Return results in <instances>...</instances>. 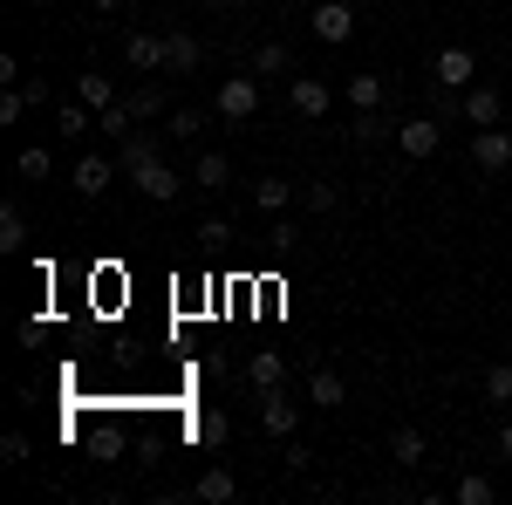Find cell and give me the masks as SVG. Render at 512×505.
I'll list each match as a JSON object with an SVG mask.
<instances>
[{
	"mask_svg": "<svg viewBox=\"0 0 512 505\" xmlns=\"http://www.w3.org/2000/svg\"><path fill=\"white\" fill-rule=\"evenodd\" d=\"M342 96H349L355 110H383V96H390V89H383V76H369V69H362V76L342 82Z\"/></svg>",
	"mask_w": 512,
	"mask_h": 505,
	"instance_id": "ac0fdd59",
	"label": "cell"
},
{
	"mask_svg": "<svg viewBox=\"0 0 512 505\" xmlns=\"http://www.w3.org/2000/svg\"><path fill=\"white\" fill-rule=\"evenodd\" d=\"M301 205H308V212H335V205H342V192H335V185H308V192H301Z\"/></svg>",
	"mask_w": 512,
	"mask_h": 505,
	"instance_id": "1f68e13d",
	"label": "cell"
},
{
	"mask_svg": "<svg viewBox=\"0 0 512 505\" xmlns=\"http://www.w3.org/2000/svg\"><path fill=\"white\" fill-rule=\"evenodd\" d=\"M226 430H233V424H226L219 410H198V417H192V444H198V451H219V444H226Z\"/></svg>",
	"mask_w": 512,
	"mask_h": 505,
	"instance_id": "ffe728a7",
	"label": "cell"
},
{
	"mask_svg": "<svg viewBox=\"0 0 512 505\" xmlns=\"http://www.w3.org/2000/svg\"><path fill=\"white\" fill-rule=\"evenodd\" d=\"M137 192L144 198H158V205H171V198H178V171H171V164H144V171H137Z\"/></svg>",
	"mask_w": 512,
	"mask_h": 505,
	"instance_id": "2e32d148",
	"label": "cell"
},
{
	"mask_svg": "<svg viewBox=\"0 0 512 505\" xmlns=\"http://www.w3.org/2000/svg\"><path fill=\"white\" fill-rule=\"evenodd\" d=\"M192 130H205L198 110H171V137H192Z\"/></svg>",
	"mask_w": 512,
	"mask_h": 505,
	"instance_id": "836d02e7",
	"label": "cell"
},
{
	"mask_svg": "<svg viewBox=\"0 0 512 505\" xmlns=\"http://www.w3.org/2000/svg\"><path fill=\"white\" fill-rule=\"evenodd\" d=\"M192 178H198V185H205V192H219V185L233 178V164H226V157H219V151H205V157H198V171H192Z\"/></svg>",
	"mask_w": 512,
	"mask_h": 505,
	"instance_id": "4316f807",
	"label": "cell"
},
{
	"mask_svg": "<svg viewBox=\"0 0 512 505\" xmlns=\"http://www.w3.org/2000/svg\"><path fill=\"white\" fill-rule=\"evenodd\" d=\"M130 123H137V117L123 110V96L110 103V110H96V130H103V137H130Z\"/></svg>",
	"mask_w": 512,
	"mask_h": 505,
	"instance_id": "f1b7e54d",
	"label": "cell"
},
{
	"mask_svg": "<svg viewBox=\"0 0 512 505\" xmlns=\"http://www.w3.org/2000/svg\"><path fill=\"white\" fill-rule=\"evenodd\" d=\"M267 239H274L280 253H294V246H301V226H287V219H280V226H274V233H267Z\"/></svg>",
	"mask_w": 512,
	"mask_h": 505,
	"instance_id": "8d00e7d4",
	"label": "cell"
},
{
	"mask_svg": "<svg viewBox=\"0 0 512 505\" xmlns=\"http://www.w3.org/2000/svg\"><path fill=\"white\" fill-rule=\"evenodd\" d=\"M260 110V76H226L219 82V117L226 123H246Z\"/></svg>",
	"mask_w": 512,
	"mask_h": 505,
	"instance_id": "3957f363",
	"label": "cell"
},
{
	"mask_svg": "<svg viewBox=\"0 0 512 505\" xmlns=\"http://www.w3.org/2000/svg\"><path fill=\"white\" fill-rule=\"evenodd\" d=\"M198 239H205V246H226V239H233V226H226V219H205V226H198Z\"/></svg>",
	"mask_w": 512,
	"mask_h": 505,
	"instance_id": "d590c367",
	"label": "cell"
},
{
	"mask_svg": "<svg viewBox=\"0 0 512 505\" xmlns=\"http://www.w3.org/2000/svg\"><path fill=\"white\" fill-rule=\"evenodd\" d=\"M437 144H444L437 117H410V123H396V151H403V157H431Z\"/></svg>",
	"mask_w": 512,
	"mask_h": 505,
	"instance_id": "ba28073f",
	"label": "cell"
},
{
	"mask_svg": "<svg viewBox=\"0 0 512 505\" xmlns=\"http://www.w3.org/2000/svg\"><path fill=\"white\" fill-rule=\"evenodd\" d=\"M253 205H260V212H287V205H294V185H287V178H253Z\"/></svg>",
	"mask_w": 512,
	"mask_h": 505,
	"instance_id": "44dd1931",
	"label": "cell"
},
{
	"mask_svg": "<svg viewBox=\"0 0 512 505\" xmlns=\"http://www.w3.org/2000/svg\"><path fill=\"white\" fill-rule=\"evenodd\" d=\"M485 403H512V362H492L485 369Z\"/></svg>",
	"mask_w": 512,
	"mask_h": 505,
	"instance_id": "83f0119b",
	"label": "cell"
},
{
	"mask_svg": "<svg viewBox=\"0 0 512 505\" xmlns=\"http://www.w3.org/2000/svg\"><path fill=\"white\" fill-rule=\"evenodd\" d=\"M21 239H28V212L21 205H0V253H21Z\"/></svg>",
	"mask_w": 512,
	"mask_h": 505,
	"instance_id": "cb8c5ba5",
	"label": "cell"
},
{
	"mask_svg": "<svg viewBox=\"0 0 512 505\" xmlns=\"http://www.w3.org/2000/svg\"><path fill=\"white\" fill-rule=\"evenodd\" d=\"M89 7H96V14H117V7H123V0H89Z\"/></svg>",
	"mask_w": 512,
	"mask_h": 505,
	"instance_id": "f35d334b",
	"label": "cell"
},
{
	"mask_svg": "<svg viewBox=\"0 0 512 505\" xmlns=\"http://www.w3.org/2000/svg\"><path fill=\"white\" fill-rule=\"evenodd\" d=\"M76 103H89V110H110V103H117V82H110V76H96V69H89V76L76 82Z\"/></svg>",
	"mask_w": 512,
	"mask_h": 505,
	"instance_id": "603a6c76",
	"label": "cell"
},
{
	"mask_svg": "<svg viewBox=\"0 0 512 505\" xmlns=\"http://www.w3.org/2000/svg\"><path fill=\"white\" fill-rule=\"evenodd\" d=\"M287 62H294L287 41H260V48H253V76H287Z\"/></svg>",
	"mask_w": 512,
	"mask_h": 505,
	"instance_id": "d4e9b609",
	"label": "cell"
},
{
	"mask_svg": "<svg viewBox=\"0 0 512 505\" xmlns=\"http://www.w3.org/2000/svg\"><path fill=\"white\" fill-rule=\"evenodd\" d=\"M198 62H205V48H198L185 28H178V35H164V69H171V76H192Z\"/></svg>",
	"mask_w": 512,
	"mask_h": 505,
	"instance_id": "4fadbf2b",
	"label": "cell"
},
{
	"mask_svg": "<svg viewBox=\"0 0 512 505\" xmlns=\"http://www.w3.org/2000/svg\"><path fill=\"white\" fill-rule=\"evenodd\" d=\"M431 76L444 82V89H458V96H465V89L478 82V55H472V48H458V41H451V48H437Z\"/></svg>",
	"mask_w": 512,
	"mask_h": 505,
	"instance_id": "7a4b0ae2",
	"label": "cell"
},
{
	"mask_svg": "<svg viewBox=\"0 0 512 505\" xmlns=\"http://www.w3.org/2000/svg\"><path fill=\"white\" fill-rule=\"evenodd\" d=\"M246 383H253V389H280V383H287V362H280L274 349H260V355H253V369H246Z\"/></svg>",
	"mask_w": 512,
	"mask_h": 505,
	"instance_id": "7402d4cb",
	"label": "cell"
},
{
	"mask_svg": "<svg viewBox=\"0 0 512 505\" xmlns=\"http://www.w3.org/2000/svg\"><path fill=\"white\" fill-rule=\"evenodd\" d=\"M472 164L485 171V178H499V171L512 164V130H499V123L472 130Z\"/></svg>",
	"mask_w": 512,
	"mask_h": 505,
	"instance_id": "6da1fadb",
	"label": "cell"
},
{
	"mask_svg": "<svg viewBox=\"0 0 512 505\" xmlns=\"http://www.w3.org/2000/svg\"><path fill=\"white\" fill-rule=\"evenodd\" d=\"M192 492H198L205 505H233V499H239V478H233L226 465H205V471H198V485H192Z\"/></svg>",
	"mask_w": 512,
	"mask_h": 505,
	"instance_id": "7c38bea8",
	"label": "cell"
},
{
	"mask_svg": "<svg viewBox=\"0 0 512 505\" xmlns=\"http://www.w3.org/2000/svg\"><path fill=\"white\" fill-rule=\"evenodd\" d=\"M21 110H28V96H21V89H7V96H0V123H21Z\"/></svg>",
	"mask_w": 512,
	"mask_h": 505,
	"instance_id": "e575fe53",
	"label": "cell"
},
{
	"mask_svg": "<svg viewBox=\"0 0 512 505\" xmlns=\"http://www.w3.org/2000/svg\"><path fill=\"white\" fill-rule=\"evenodd\" d=\"M451 499H458V505H492V499H499V492H492V478H485V471H465Z\"/></svg>",
	"mask_w": 512,
	"mask_h": 505,
	"instance_id": "484cf974",
	"label": "cell"
},
{
	"mask_svg": "<svg viewBox=\"0 0 512 505\" xmlns=\"http://www.w3.org/2000/svg\"><path fill=\"white\" fill-rule=\"evenodd\" d=\"M287 103H294V110H301V117H328V103H335V89H328V82L321 76H294L287 82Z\"/></svg>",
	"mask_w": 512,
	"mask_h": 505,
	"instance_id": "52a82bcc",
	"label": "cell"
},
{
	"mask_svg": "<svg viewBox=\"0 0 512 505\" xmlns=\"http://www.w3.org/2000/svg\"><path fill=\"white\" fill-rule=\"evenodd\" d=\"M342 396H349V389H342L335 369H308V403H315V410H335Z\"/></svg>",
	"mask_w": 512,
	"mask_h": 505,
	"instance_id": "d6986e66",
	"label": "cell"
},
{
	"mask_svg": "<svg viewBox=\"0 0 512 505\" xmlns=\"http://www.w3.org/2000/svg\"><path fill=\"white\" fill-rule=\"evenodd\" d=\"M260 424H267V437H294L301 403H287V389H260Z\"/></svg>",
	"mask_w": 512,
	"mask_h": 505,
	"instance_id": "8992f818",
	"label": "cell"
},
{
	"mask_svg": "<svg viewBox=\"0 0 512 505\" xmlns=\"http://www.w3.org/2000/svg\"><path fill=\"white\" fill-rule=\"evenodd\" d=\"M158 137H151V130H130V137H117V164L123 171H130V178H137V171H144V164H158Z\"/></svg>",
	"mask_w": 512,
	"mask_h": 505,
	"instance_id": "9c48e42d",
	"label": "cell"
},
{
	"mask_svg": "<svg viewBox=\"0 0 512 505\" xmlns=\"http://www.w3.org/2000/svg\"><path fill=\"white\" fill-rule=\"evenodd\" d=\"M212 7H226V14H233V7H253V0H212Z\"/></svg>",
	"mask_w": 512,
	"mask_h": 505,
	"instance_id": "ab89813d",
	"label": "cell"
},
{
	"mask_svg": "<svg viewBox=\"0 0 512 505\" xmlns=\"http://www.w3.org/2000/svg\"><path fill=\"white\" fill-rule=\"evenodd\" d=\"M315 35L328 48H342L355 35V0H315Z\"/></svg>",
	"mask_w": 512,
	"mask_h": 505,
	"instance_id": "277c9868",
	"label": "cell"
},
{
	"mask_svg": "<svg viewBox=\"0 0 512 505\" xmlns=\"http://www.w3.org/2000/svg\"><path fill=\"white\" fill-rule=\"evenodd\" d=\"M55 171V157H48V144H35V151H21V178H48Z\"/></svg>",
	"mask_w": 512,
	"mask_h": 505,
	"instance_id": "4dcf8cb0",
	"label": "cell"
},
{
	"mask_svg": "<svg viewBox=\"0 0 512 505\" xmlns=\"http://www.w3.org/2000/svg\"><path fill=\"white\" fill-rule=\"evenodd\" d=\"M62 137H89V103H62Z\"/></svg>",
	"mask_w": 512,
	"mask_h": 505,
	"instance_id": "f546056e",
	"label": "cell"
},
{
	"mask_svg": "<svg viewBox=\"0 0 512 505\" xmlns=\"http://www.w3.org/2000/svg\"><path fill=\"white\" fill-rule=\"evenodd\" d=\"M390 458H396V465H424V458H431L424 430H417V424H396V437H390Z\"/></svg>",
	"mask_w": 512,
	"mask_h": 505,
	"instance_id": "e0dca14e",
	"label": "cell"
},
{
	"mask_svg": "<svg viewBox=\"0 0 512 505\" xmlns=\"http://www.w3.org/2000/svg\"><path fill=\"white\" fill-rule=\"evenodd\" d=\"M117 171H123V164H110V157H82V164H76V192L82 198H103Z\"/></svg>",
	"mask_w": 512,
	"mask_h": 505,
	"instance_id": "5bb4252c",
	"label": "cell"
},
{
	"mask_svg": "<svg viewBox=\"0 0 512 505\" xmlns=\"http://www.w3.org/2000/svg\"><path fill=\"white\" fill-rule=\"evenodd\" d=\"M499 117H506V96H499V89H485V82H472V89H465V123L485 130V123H499Z\"/></svg>",
	"mask_w": 512,
	"mask_h": 505,
	"instance_id": "30bf717a",
	"label": "cell"
},
{
	"mask_svg": "<svg viewBox=\"0 0 512 505\" xmlns=\"http://www.w3.org/2000/svg\"><path fill=\"white\" fill-rule=\"evenodd\" d=\"M499 458H512V417L499 424Z\"/></svg>",
	"mask_w": 512,
	"mask_h": 505,
	"instance_id": "74e56055",
	"label": "cell"
},
{
	"mask_svg": "<svg viewBox=\"0 0 512 505\" xmlns=\"http://www.w3.org/2000/svg\"><path fill=\"white\" fill-rule=\"evenodd\" d=\"M390 137H396V123L383 117V110H362V117H355V130H349L355 151H376V144H390Z\"/></svg>",
	"mask_w": 512,
	"mask_h": 505,
	"instance_id": "9a60e30c",
	"label": "cell"
},
{
	"mask_svg": "<svg viewBox=\"0 0 512 505\" xmlns=\"http://www.w3.org/2000/svg\"><path fill=\"white\" fill-rule=\"evenodd\" d=\"M123 110H130L137 123H158V117H164V89H158L151 76H144V82H130V89H123Z\"/></svg>",
	"mask_w": 512,
	"mask_h": 505,
	"instance_id": "8fae6325",
	"label": "cell"
},
{
	"mask_svg": "<svg viewBox=\"0 0 512 505\" xmlns=\"http://www.w3.org/2000/svg\"><path fill=\"white\" fill-rule=\"evenodd\" d=\"M0 458H7V465H21V458H28V437H21V430H7V437H0Z\"/></svg>",
	"mask_w": 512,
	"mask_h": 505,
	"instance_id": "d6a6232c",
	"label": "cell"
},
{
	"mask_svg": "<svg viewBox=\"0 0 512 505\" xmlns=\"http://www.w3.org/2000/svg\"><path fill=\"white\" fill-rule=\"evenodd\" d=\"M123 62H130L137 76H158V69H164V35H151V28H130V35H123Z\"/></svg>",
	"mask_w": 512,
	"mask_h": 505,
	"instance_id": "5b68a950",
	"label": "cell"
}]
</instances>
